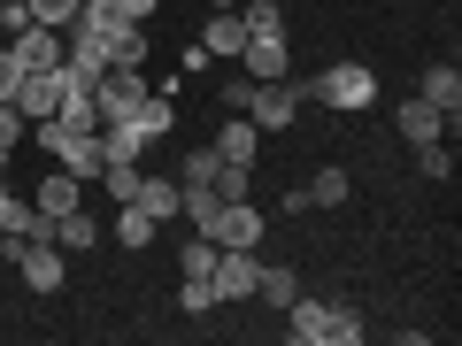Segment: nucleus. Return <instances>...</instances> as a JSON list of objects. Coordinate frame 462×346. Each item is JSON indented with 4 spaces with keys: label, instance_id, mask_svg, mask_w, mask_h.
I'll return each instance as SVG.
<instances>
[{
    "label": "nucleus",
    "instance_id": "nucleus-23",
    "mask_svg": "<svg viewBox=\"0 0 462 346\" xmlns=\"http://www.w3.org/2000/svg\"><path fill=\"white\" fill-rule=\"evenodd\" d=\"M23 139H32V123H23V108H16V100H0V169L16 162V147H23Z\"/></svg>",
    "mask_w": 462,
    "mask_h": 346
},
{
    "label": "nucleus",
    "instance_id": "nucleus-34",
    "mask_svg": "<svg viewBox=\"0 0 462 346\" xmlns=\"http://www.w3.org/2000/svg\"><path fill=\"white\" fill-rule=\"evenodd\" d=\"M16 85H23V62L8 47H0V100H16Z\"/></svg>",
    "mask_w": 462,
    "mask_h": 346
},
{
    "label": "nucleus",
    "instance_id": "nucleus-2",
    "mask_svg": "<svg viewBox=\"0 0 462 346\" xmlns=\"http://www.w3.org/2000/svg\"><path fill=\"white\" fill-rule=\"evenodd\" d=\"M285 331H293L300 346H355V339H363V315L339 308V300H309V293H300L293 308H285Z\"/></svg>",
    "mask_w": 462,
    "mask_h": 346
},
{
    "label": "nucleus",
    "instance_id": "nucleus-18",
    "mask_svg": "<svg viewBox=\"0 0 462 346\" xmlns=\"http://www.w3.org/2000/svg\"><path fill=\"white\" fill-rule=\"evenodd\" d=\"M216 154H224V162H254V147H263V132H254V115H231L224 132L208 139Z\"/></svg>",
    "mask_w": 462,
    "mask_h": 346
},
{
    "label": "nucleus",
    "instance_id": "nucleus-9",
    "mask_svg": "<svg viewBox=\"0 0 462 346\" xmlns=\"http://www.w3.org/2000/svg\"><path fill=\"white\" fill-rule=\"evenodd\" d=\"M254 278H263V262H254L247 247H224V254H216V269H208L216 300H254Z\"/></svg>",
    "mask_w": 462,
    "mask_h": 346
},
{
    "label": "nucleus",
    "instance_id": "nucleus-27",
    "mask_svg": "<svg viewBox=\"0 0 462 346\" xmlns=\"http://www.w3.org/2000/svg\"><path fill=\"white\" fill-rule=\"evenodd\" d=\"M108 69H147V23H139V32H124L108 47Z\"/></svg>",
    "mask_w": 462,
    "mask_h": 346
},
{
    "label": "nucleus",
    "instance_id": "nucleus-14",
    "mask_svg": "<svg viewBox=\"0 0 462 346\" xmlns=\"http://www.w3.org/2000/svg\"><path fill=\"white\" fill-rule=\"evenodd\" d=\"M124 123L139 132V147H154V139H170V132H178V108H170V93H154V85H147V100H139V108L124 115Z\"/></svg>",
    "mask_w": 462,
    "mask_h": 346
},
{
    "label": "nucleus",
    "instance_id": "nucleus-15",
    "mask_svg": "<svg viewBox=\"0 0 462 346\" xmlns=\"http://www.w3.org/2000/svg\"><path fill=\"white\" fill-rule=\"evenodd\" d=\"M47 239H54L62 254H93V247H100V223H93L85 208H69V215H54V223H47Z\"/></svg>",
    "mask_w": 462,
    "mask_h": 346
},
{
    "label": "nucleus",
    "instance_id": "nucleus-24",
    "mask_svg": "<svg viewBox=\"0 0 462 346\" xmlns=\"http://www.w3.org/2000/svg\"><path fill=\"white\" fill-rule=\"evenodd\" d=\"M216 169H224V154H216L208 139H200V147L185 154V169H178V185H208V193H216Z\"/></svg>",
    "mask_w": 462,
    "mask_h": 346
},
{
    "label": "nucleus",
    "instance_id": "nucleus-32",
    "mask_svg": "<svg viewBox=\"0 0 462 346\" xmlns=\"http://www.w3.org/2000/svg\"><path fill=\"white\" fill-rule=\"evenodd\" d=\"M178 308H185V315H208V308H216V285H208V278H185Z\"/></svg>",
    "mask_w": 462,
    "mask_h": 346
},
{
    "label": "nucleus",
    "instance_id": "nucleus-29",
    "mask_svg": "<svg viewBox=\"0 0 462 346\" xmlns=\"http://www.w3.org/2000/svg\"><path fill=\"white\" fill-rule=\"evenodd\" d=\"M216 254H224V247H216L208 231H193V239H185V278H208V269H216Z\"/></svg>",
    "mask_w": 462,
    "mask_h": 346
},
{
    "label": "nucleus",
    "instance_id": "nucleus-31",
    "mask_svg": "<svg viewBox=\"0 0 462 346\" xmlns=\"http://www.w3.org/2000/svg\"><path fill=\"white\" fill-rule=\"evenodd\" d=\"M100 185H108L116 200H132L139 193V162H100Z\"/></svg>",
    "mask_w": 462,
    "mask_h": 346
},
{
    "label": "nucleus",
    "instance_id": "nucleus-26",
    "mask_svg": "<svg viewBox=\"0 0 462 346\" xmlns=\"http://www.w3.org/2000/svg\"><path fill=\"white\" fill-rule=\"evenodd\" d=\"M416 169H424L431 185H447L455 178V147H447V139H424V147H416Z\"/></svg>",
    "mask_w": 462,
    "mask_h": 346
},
{
    "label": "nucleus",
    "instance_id": "nucleus-13",
    "mask_svg": "<svg viewBox=\"0 0 462 346\" xmlns=\"http://www.w3.org/2000/svg\"><path fill=\"white\" fill-rule=\"evenodd\" d=\"M200 47H208V62H239V47H247V16H239V8H216L208 32H200Z\"/></svg>",
    "mask_w": 462,
    "mask_h": 346
},
{
    "label": "nucleus",
    "instance_id": "nucleus-38",
    "mask_svg": "<svg viewBox=\"0 0 462 346\" xmlns=\"http://www.w3.org/2000/svg\"><path fill=\"white\" fill-rule=\"evenodd\" d=\"M78 8H100V0H78Z\"/></svg>",
    "mask_w": 462,
    "mask_h": 346
},
{
    "label": "nucleus",
    "instance_id": "nucleus-19",
    "mask_svg": "<svg viewBox=\"0 0 462 346\" xmlns=\"http://www.w3.org/2000/svg\"><path fill=\"white\" fill-rule=\"evenodd\" d=\"M178 178H139V193H132V208H147L154 223H170V215H178Z\"/></svg>",
    "mask_w": 462,
    "mask_h": 346
},
{
    "label": "nucleus",
    "instance_id": "nucleus-33",
    "mask_svg": "<svg viewBox=\"0 0 462 346\" xmlns=\"http://www.w3.org/2000/svg\"><path fill=\"white\" fill-rule=\"evenodd\" d=\"M247 100H254V77H247V69H239V77L224 85V108H231V115H247Z\"/></svg>",
    "mask_w": 462,
    "mask_h": 346
},
{
    "label": "nucleus",
    "instance_id": "nucleus-11",
    "mask_svg": "<svg viewBox=\"0 0 462 346\" xmlns=\"http://www.w3.org/2000/svg\"><path fill=\"white\" fill-rule=\"evenodd\" d=\"M8 54H16L23 69H54L62 62V32H54V23H23V32L8 39Z\"/></svg>",
    "mask_w": 462,
    "mask_h": 346
},
{
    "label": "nucleus",
    "instance_id": "nucleus-1",
    "mask_svg": "<svg viewBox=\"0 0 462 346\" xmlns=\"http://www.w3.org/2000/svg\"><path fill=\"white\" fill-rule=\"evenodd\" d=\"M293 93L300 100H324V108H339V115H363L370 100H378V69H370V62H331L324 77H293Z\"/></svg>",
    "mask_w": 462,
    "mask_h": 346
},
{
    "label": "nucleus",
    "instance_id": "nucleus-10",
    "mask_svg": "<svg viewBox=\"0 0 462 346\" xmlns=\"http://www.w3.org/2000/svg\"><path fill=\"white\" fill-rule=\"evenodd\" d=\"M16 108H23V123H47V115L62 108V77H54V69H23Z\"/></svg>",
    "mask_w": 462,
    "mask_h": 346
},
{
    "label": "nucleus",
    "instance_id": "nucleus-28",
    "mask_svg": "<svg viewBox=\"0 0 462 346\" xmlns=\"http://www.w3.org/2000/svg\"><path fill=\"white\" fill-rule=\"evenodd\" d=\"M23 8H32V23H54V32H69V23L85 16L78 0H23Z\"/></svg>",
    "mask_w": 462,
    "mask_h": 346
},
{
    "label": "nucleus",
    "instance_id": "nucleus-30",
    "mask_svg": "<svg viewBox=\"0 0 462 346\" xmlns=\"http://www.w3.org/2000/svg\"><path fill=\"white\" fill-rule=\"evenodd\" d=\"M54 115H62L69 132H93V123H100V115H93V93H62V108H54Z\"/></svg>",
    "mask_w": 462,
    "mask_h": 346
},
{
    "label": "nucleus",
    "instance_id": "nucleus-20",
    "mask_svg": "<svg viewBox=\"0 0 462 346\" xmlns=\"http://www.w3.org/2000/svg\"><path fill=\"white\" fill-rule=\"evenodd\" d=\"M254 300H270V308H293L300 300V278L285 262H263V278H254Z\"/></svg>",
    "mask_w": 462,
    "mask_h": 346
},
{
    "label": "nucleus",
    "instance_id": "nucleus-16",
    "mask_svg": "<svg viewBox=\"0 0 462 346\" xmlns=\"http://www.w3.org/2000/svg\"><path fill=\"white\" fill-rule=\"evenodd\" d=\"M416 100H431V108L455 123V108H462V69L455 62H439V69H424V85H416Z\"/></svg>",
    "mask_w": 462,
    "mask_h": 346
},
{
    "label": "nucleus",
    "instance_id": "nucleus-21",
    "mask_svg": "<svg viewBox=\"0 0 462 346\" xmlns=\"http://www.w3.org/2000/svg\"><path fill=\"white\" fill-rule=\"evenodd\" d=\"M39 231H47V215H39L32 200H16V193L0 200V239H39Z\"/></svg>",
    "mask_w": 462,
    "mask_h": 346
},
{
    "label": "nucleus",
    "instance_id": "nucleus-8",
    "mask_svg": "<svg viewBox=\"0 0 462 346\" xmlns=\"http://www.w3.org/2000/svg\"><path fill=\"white\" fill-rule=\"evenodd\" d=\"M247 115H254V132H285V123L300 115V93H293V77H270V85H254Z\"/></svg>",
    "mask_w": 462,
    "mask_h": 346
},
{
    "label": "nucleus",
    "instance_id": "nucleus-35",
    "mask_svg": "<svg viewBox=\"0 0 462 346\" xmlns=\"http://www.w3.org/2000/svg\"><path fill=\"white\" fill-rule=\"evenodd\" d=\"M116 8H132V16H154V8H162V0H116Z\"/></svg>",
    "mask_w": 462,
    "mask_h": 346
},
{
    "label": "nucleus",
    "instance_id": "nucleus-3",
    "mask_svg": "<svg viewBox=\"0 0 462 346\" xmlns=\"http://www.w3.org/2000/svg\"><path fill=\"white\" fill-rule=\"evenodd\" d=\"M32 139L54 154V169H69V178H85V185H93L100 162H108V154H100V123L93 132H69L62 115H47V123H32Z\"/></svg>",
    "mask_w": 462,
    "mask_h": 346
},
{
    "label": "nucleus",
    "instance_id": "nucleus-25",
    "mask_svg": "<svg viewBox=\"0 0 462 346\" xmlns=\"http://www.w3.org/2000/svg\"><path fill=\"white\" fill-rule=\"evenodd\" d=\"M116 239H124V247H132V254H139V247H154V215L124 200V215H116Z\"/></svg>",
    "mask_w": 462,
    "mask_h": 346
},
{
    "label": "nucleus",
    "instance_id": "nucleus-7",
    "mask_svg": "<svg viewBox=\"0 0 462 346\" xmlns=\"http://www.w3.org/2000/svg\"><path fill=\"white\" fill-rule=\"evenodd\" d=\"M239 69H247L254 85L293 77V47H285V32H247V47H239Z\"/></svg>",
    "mask_w": 462,
    "mask_h": 346
},
{
    "label": "nucleus",
    "instance_id": "nucleus-4",
    "mask_svg": "<svg viewBox=\"0 0 462 346\" xmlns=\"http://www.w3.org/2000/svg\"><path fill=\"white\" fill-rule=\"evenodd\" d=\"M8 262L23 269V285H32V293H62V278H69V254L54 247L47 231H39V239H8Z\"/></svg>",
    "mask_w": 462,
    "mask_h": 346
},
{
    "label": "nucleus",
    "instance_id": "nucleus-12",
    "mask_svg": "<svg viewBox=\"0 0 462 346\" xmlns=\"http://www.w3.org/2000/svg\"><path fill=\"white\" fill-rule=\"evenodd\" d=\"M32 208L47 215H69V208H85V178H69V169H47V178H39V193H32Z\"/></svg>",
    "mask_w": 462,
    "mask_h": 346
},
{
    "label": "nucleus",
    "instance_id": "nucleus-17",
    "mask_svg": "<svg viewBox=\"0 0 462 346\" xmlns=\"http://www.w3.org/2000/svg\"><path fill=\"white\" fill-rule=\"evenodd\" d=\"M393 123H401V139H416V147H424V139H447V115L439 108H431V100H401V115H393Z\"/></svg>",
    "mask_w": 462,
    "mask_h": 346
},
{
    "label": "nucleus",
    "instance_id": "nucleus-37",
    "mask_svg": "<svg viewBox=\"0 0 462 346\" xmlns=\"http://www.w3.org/2000/svg\"><path fill=\"white\" fill-rule=\"evenodd\" d=\"M0 200H8V169H0Z\"/></svg>",
    "mask_w": 462,
    "mask_h": 346
},
{
    "label": "nucleus",
    "instance_id": "nucleus-36",
    "mask_svg": "<svg viewBox=\"0 0 462 346\" xmlns=\"http://www.w3.org/2000/svg\"><path fill=\"white\" fill-rule=\"evenodd\" d=\"M208 8H239V0H208Z\"/></svg>",
    "mask_w": 462,
    "mask_h": 346
},
{
    "label": "nucleus",
    "instance_id": "nucleus-22",
    "mask_svg": "<svg viewBox=\"0 0 462 346\" xmlns=\"http://www.w3.org/2000/svg\"><path fill=\"white\" fill-rule=\"evenodd\" d=\"M346 193H355V178H346L339 162H324V169H316V178H309V200H316V208H339Z\"/></svg>",
    "mask_w": 462,
    "mask_h": 346
},
{
    "label": "nucleus",
    "instance_id": "nucleus-6",
    "mask_svg": "<svg viewBox=\"0 0 462 346\" xmlns=\"http://www.w3.org/2000/svg\"><path fill=\"white\" fill-rule=\"evenodd\" d=\"M208 239H216V247L263 254V208H254V200H224V208H216V223H208Z\"/></svg>",
    "mask_w": 462,
    "mask_h": 346
},
{
    "label": "nucleus",
    "instance_id": "nucleus-5",
    "mask_svg": "<svg viewBox=\"0 0 462 346\" xmlns=\"http://www.w3.org/2000/svg\"><path fill=\"white\" fill-rule=\"evenodd\" d=\"M139 100H147V77H139V69H100V85H93V115L100 123H124Z\"/></svg>",
    "mask_w": 462,
    "mask_h": 346
}]
</instances>
